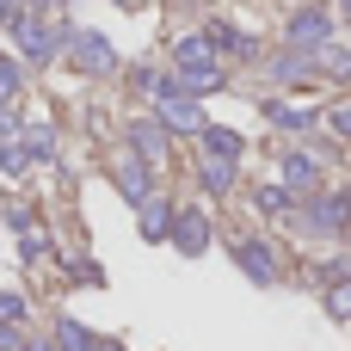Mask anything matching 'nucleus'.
I'll list each match as a JSON object with an SVG mask.
<instances>
[{"instance_id": "1a4fd4ad", "label": "nucleus", "mask_w": 351, "mask_h": 351, "mask_svg": "<svg viewBox=\"0 0 351 351\" xmlns=\"http://www.w3.org/2000/svg\"><path fill=\"white\" fill-rule=\"evenodd\" d=\"M167 142H173V130H167L160 117H142V123H130V154H136V160L160 167V160H167Z\"/></svg>"}, {"instance_id": "aec40b11", "label": "nucleus", "mask_w": 351, "mask_h": 351, "mask_svg": "<svg viewBox=\"0 0 351 351\" xmlns=\"http://www.w3.org/2000/svg\"><path fill=\"white\" fill-rule=\"evenodd\" d=\"M19 93H25V74H19V62H6V56H0V117L19 105Z\"/></svg>"}, {"instance_id": "9d476101", "label": "nucleus", "mask_w": 351, "mask_h": 351, "mask_svg": "<svg viewBox=\"0 0 351 351\" xmlns=\"http://www.w3.org/2000/svg\"><path fill=\"white\" fill-rule=\"evenodd\" d=\"M284 191H290V197H315V191H321V160H315L308 148H290V154H284Z\"/></svg>"}, {"instance_id": "dca6fc26", "label": "nucleus", "mask_w": 351, "mask_h": 351, "mask_svg": "<svg viewBox=\"0 0 351 351\" xmlns=\"http://www.w3.org/2000/svg\"><path fill=\"white\" fill-rule=\"evenodd\" d=\"M93 346H99V333H86L80 321H68V315L56 321V351H93Z\"/></svg>"}, {"instance_id": "a878e982", "label": "nucleus", "mask_w": 351, "mask_h": 351, "mask_svg": "<svg viewBox=\"0 0 351 351\" xmlns=\"http://www.w3.org/2000/svg\"><path fill=\"white\" fill-rule=\"evenodd\" d=\"M25 12H31V0H0V25H6V31H12Z\"/></svg>"}, {"instance_id": "5701e85b", "label": "nucleus", "mask_w": 351, "mask_h": 351, "mask_svg": "<svg viewBox=\"0 0 351 351\" xmlns=\"http://www.w3.org/2000/svg\"><path fill=\"white\" fill-rule=\"evenodd\" d=\"M25 167H31L25 142H19V136H6V142H0V173H25Z\"/></svg>"}, {"instance_id": "cd10ccee", "label": "nucleus", "mask_w": 351, "mask_h": 351, "mask_svg": "<svg viewBox=\"0 0 351 351\" xmlns=\"http://www.w3.org/2000/svg\"><path fill=\"white\" fill-rule=\"evenodd\" d=\"M339 12H351V0H339Z\"/></svg>"}, {"instance_id": "393cba45", "label": "nucleus", "mask_w": 351, "mask_h": 351, "mask_svg": "<svg viewBox=\"0 0 351 351\" xmlns=\"http://www.w3.org/2000/svg\"><path fill=\"white\" fill-rule=\"evenodd\" d=\"M327 123H333V136H339V142H351V105H333V111H327Z\"/></svg>"}, {"instance_id": "b1692460", "label": "nucleus", "mask_w": 351, "mask_h": 351, "mask_svg": "<svg viewBox=\"0 0 351 351\" xmlns=\"http://www.w3.org/2000/svg\"><path fill=\"white\" fill-rule=\"evenodd\" d=\"M315 56H321L327 74H351V49H339V43H327V49H315Z\"/></svg>"}, {"instance_id": "412c9836", "label": "nucleus", "mask_w": 351, "mask_h": 351, "mask_svg": "<svg viewBox=\"0 0 351 351\" xmlns=\"http://www.w3.org/2000/svg\"><path fill=\"white\" fill-rule=\"evenodd\" d=\"M25 321H31L25 296H19V290H0V327H25Z\"/></svg>"}, {"instance_id": "f3484780", "label": "nucleus", "mask_w": 351, "mask_h": 351, "mask_svg": "<svg viewBox=\"0 0 351 351\" xmlns=\"http://www.w3.org/2000/svg\"><path fill=\"white\" fill-rule=\"evenodd\" d=\"M265 117H271V123H284V130H308V123H315V111L284 105V99H265Z\"/></svg>"}, {"instance_id": "20e7f679", "label": "nucleus", "mask_w": 351, "mask_h": 351, "mask_svg": "<svg viewBox=\"0 0 351 351\" xmlns=\"http://www.w3.org/2000/svg\"><path fill=\"white\" fill-rule=\"evenodd\" d=\"M234 247V265L259 284V290H271L284 271H278V253H271V241H259V234H241V241H228Z\"/></svg>"}, {"instance_id": "0eeeda50", "label": "nucleus", "mask_w": 351, "mask_h": 351, "mask_svg": "<svg viewBox=\"0 0 351 351\" xmlns=\"http://www.w3.org/2000/svg\"><path fill=\"white\" fill-rule=\"evenodd\" d=\"M111 179H117L123 204H136V210L154 197V167H148V160H136V154H117V160H111Z\"/></svg>"}, {"instance_id": "9b49d317", "label": "nucleus", "mask_w": 351, "mask_h": 351, "mask_svg": "<svg viewBox=\"0 0 351 351\" xmlns=\"http://www.w3.org/2000/svg\"><path fill=\"white\" fill-rule=\"evenodd\" d=\"M173 247H179V253H191V259H197V253L210 247V216H204L197 204L173 210Z\"/></svg>"}, {"instance_id": "6ab92c4d", "label": "nucleus", "mask_w": 351, "mask_h": 351, "mask_svg": "<svg viewBox=\"0 0 351 351\" xmlns=\"http://www.w3.org/2000/svg\"><path fill=\"white\" fill-rule=\"evenodd\" d=\"M253 204H259V216H290V210H296V197H290L284 185H259Z\"/></svg>"}, {"instance_id": "ddd939ff", "label": "nucleus", "mask_w": 351, "mask_h": 351, "mask_svg": "<svg viewBox=\"0 0 351 351\" xmlns=\"http://www.w3.org/2000/svg\"><path fill=\"white\" fill-rule=\"evenodd\" d=\"M142 241H173V204L167 197H148L142 204Z\"/></svg>"}, {"instance_id": "bb28decb", "label": "nucleus", "mask_w": 351, "mask_h": 351, "mask_svg": "<svg viewBox=\"0 0 351 351\" xmlns=\"http://www.w3.org/2000/svg\"><path fill=\"white\" fill-rule=\"evenodd\" d=\"M93 351H123V346H111V339H99V346H93Z\"/></svg>"}, {"instance_id": "4be33fe9", "label": "nucleus", "mask_w": 351, "mask_h": 351, "mask_svg": "<svg viewBox=\"0 0 351 351\" xmlns=\"http://www.w3.org/2000/svg\"><path fill=\"white\" fill-rule=\"evenodd\" d=\"M327 315H333V321H351V278L327 284Z\"/></svg>"}, {"instance_id": "a211bd4d", "label": "nucleus", "mask_w": 351, "mask_h": 351, "mask_svg": "<svg viewBox=\"0 0 351 351\" xmlns=\"http://www.w3.org/2000/svg\"><path fill=\"white\" fill-rule=\"evenodd\" d=\"M19 142H25V154H31V160H56V136H49V123L19 130Z\"/></svg>"}, {"instance_id": "f8f14e48", "label": "nucleus", "mask_w": 351, "mask_h": 351, "mask_svg": "<svg viewBox=\"0 0 351 351\" xmlns=\"http://www.w3.org/2000/svg\"><path fill=\"white\" fill-rule=\"evenodd\" d=\"M204 154L241 160V154H247V136H241V130H222V123H204Z\"/></svg>"}, {"instance_id": "423d86ee", "label": "nucleus", "mask_w": 351, "mask_h": 351, "mask_svg": "<svg viewBox=\"0 0 351 351\" xmlns=\"http://www.w3.org/2000/svg\"><path fill=\"white\" fill-rule=\"evenodd\" d=\"M68 56H74L80 74H117V49L99 31H68Z\"/></svg>"}, {"instance_id": "7ed1b4c3", "label": "nucleus", "mask_w": 351, "mask_h": 351, "mask_svg": "<svg viewBox=\"0 0 351 351\" xmlns=\"http://www.w3.org/2000/svg\"><path fill=\"white\" fill-rule=\"evenodd\" d=\"M12 37H19V56H25V62H37V68H43V62H56V43H68V31H56V25H49V19H37V12H25V19L12 25Z\"/></svg>"}, {"instance_id": "f257e3e1", "label": "nucleus", "mask_w": 351, "mask_h": 351, "mask_svg": "<svg viewBox=\"0 0 351 351\" xmlns=\"http://www.w3.org/2000/svg\"><path fill=\"white\" fill-rule=\"evenodd\" d=\"M173 68H179V86H185L191 99H204V93H222V86H228V68L216 62L210 37H179V43H173Z\"/></svg>"}, {"instance_id": "2eb2a0df", "label": "nucleus", "mask_w": 351, "mask_h": 351, "mask_svg": "<svg viewBox=\"0 0 351 351\" xmlns=\"http://www.w3.org/2000/svg\"><path fill=\"white\" fill-rule=\"evenodd\" d=\"M234 167H241V160H216V154H204V167H197V179H204V191H210V197H222V191H234Z\"/></svg>"}, {"instance_id": "39448f33", "label": "nucleus", "mask_w": 351, "mask_h": 351, "mask_svg": "<svg viewBox=\"0 0 351 351\" xmlns=\"http://www.w3.org/2000/svg\"><path fill=\"white\" fill-rule=\"evenodd\" d=\"M327 43H333V12H327V6H302V12L290 19V49L315 56V49H327Z\"/></svg>"}, {"instance_id": "4468645a", "label": "nucleus", "mask_w": 351, "mask_h": 351, "mask_svg": "<svg viewBox=\"0 0 351 351\" xmlns=\"http://www.w3.org/2000/svg\"><path fill=\"white\" fill-rule=\"evenodd\" d=\"M204 37H210V49H228V56H259V43H253L247 31H234V25H222V19H216V25L204 31Z\"/></svg>"}, {"instance_id": "6e6552de", "label": "nucleus", "mask_w": 351, "mask_h": 351, "mask_svg": "<svg viewBox=\"0 0 351 351\" xmlns=\"http://www.w3.org/2000/svg\"><path fill=\"white\" fill-rule=\"evenodd\" d=\"M346 222H351V197L346 191H315V197H308V228L346 234Z\"/></svg>"}, {"instance_id": "f03ea898", "label": "nucleus", "mask_w": 351, "mask_h": 351, "mask_svg": "<svg viewBox=\"0 0 351 351\" xmlns=\"http://www.w3.org/2000/svg\"><path fill=\"white\" fill-rule=\"evenodd\" d=\"M154 117H160L173 136H204V111H197V99H191L179 80H160V86H154Z\"/></svg>"}]
</instances>
